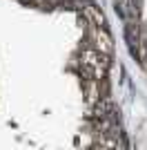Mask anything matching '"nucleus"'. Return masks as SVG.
Segmentation results:
<instances>
[{
    "label": "nucleus",
    "mask_w": 147,
    "mask_h": 150,
    "mask_svg": "<svg viewBox=\"0 0 147 150\" xmlns=\"http://www.w3.org/2000/svg\"><path fill=\"white\" fill-rule=\"evenodd\" d=\"M83 11H85V20H87L89 27H103L105 25V16L100 13V9H96L94 5H85Z\"/></svg>",
    "instance_id": "nucleus-2"
},
{
    "label": "nucleus",
    "mask_w": 147,
    "mask_h": 150,
    "mask_svg": "<svg viewBox=\"0 0 147 150\" xmlns=\"http://www.w3.org/2000/svg\"><path fill=\"white\" fill-rule=\"evenodd\" d=\"M92 43L100 54L105 56H111V52H114V43H111L109 34L105 31V27H92Z\"/></svg>",
    "instance_id": "nucleus-1"
}]
</instances>
